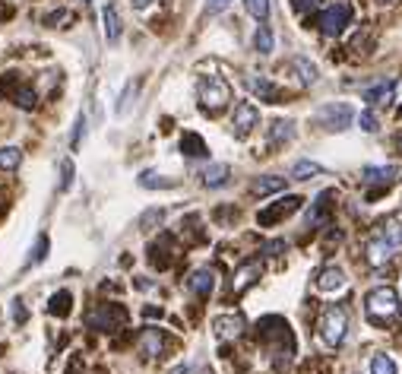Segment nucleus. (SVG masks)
<instances>
[{
	"label": "nucleus",
	"mask_w": 402,
	"mask_h": 374,
	"mask_svg": "<svg viewBox=\"0 0 402 374\" xmlns=\"http://www.w3.org/2000/svg\"><path fill=\"white\" fill-rule=\"evenodd\" d=\"M345 330H349V314H345V308H326L323 317H320V343H323L326 349H336V346H342Z\"/></svg>",
	"instance_id": "nucleus-1"
},
{
	"label": "nucleus",
	"mask_w": 402,
	"mask_h": 374,
	"mask_svg": "<svg viewBox=\"0 0 402 374\" xmlns=\"http://www.w3.org/2000/svg\"><path fill=\"white\" fill-rule=\"evenodd\" d=\"M352 16H355V10H352V4H345V0H336V4H330L323 13H320L317 26L323 35H342L345 29L352 26Z\"/></svg>",
	"instance_id": "nucleus-2"
},
{
	"label": "nucleus",
	"mask_w": 402,
	"mask_h": 374,
	"mask_svg": "<svg viewBox=\"0 0 402 374\" xmlns=\"http://www.w3.org/2000/svg\"><path fill=\"white\" fill-rule=\"evenodd\" d=\"M200 105L206 108V111H222L225 105L231 101V86L225 83L222 77H206V79H200Z\"/></svg>",
	"instance_id": "nucleus-3"
},
{
	"label": "nucleus",
	"mask_w": 402,
	"mask_h": 374,
	"mask_svg": "<svg viewBox=\"0 0 402 374\" xmlns=\"http://www.w3.org/2000/svg\"><path fill=\"white\" fill-rule=\"evenodd\" d=\"M399 311V295L390 285H380V289L367 292V314L371 317H393Z\"/></svg>",
	"instance_id": "nucleus-4"
},
{
	"label": "nucleus",
	"mask_w": 402,
	"mask_h": 374,
	"mask_svg": "<svg viewBox=\"0 0 402 374\" xmlns=\"http://www.w3.org/2000/svg\"><path fill=\"white\" fill-rule=\"evenodd\" d=\"M352 118H355V111H352V105H345V101H336V105H323L317 114V121L326 127V131H345V127L352 124Z\"/></svg>",
	"instance_id": "nucleus-5"
},
{
	"label": "nucleus",
	"mask_w": 402,
	"mask_h": 374,
	"mask_svg": "<svg viewBox=\"0 0 402 374\" xmlns=\"http://www.w3.org/2000/svg\"><path fill=\"white\" fill-rule=\"evenodd\" d=\"M257 124H260V111H257V105L254 101H241V105L235 108V118H231L235 137H247Z\"/></svg>",
	"instance_id": "nucleus-6"
},
{
	"label": "nucleus",
	"mask_w": 402,
	"mask_h": 374,
	"mask_svg": "<svg viewBox=\"0 0 402 374\" xmlns=\"http://www.w3.org/2000/svg\"><path fill=\"white\" fill-rule=\"evenodd\" d=\"M301 197H285V200H279L276 207H269V209H260V213H257V222H260V226H276V222H282L285 216H291L295 213L298 207H301Z\"/></svg>",
	"instance_id": "nucleus-7"
},
{
	"label": "nucleus",
	"mask_w": 402,
	"mask_h": 374,
	"mask_svg": "<svg viewBox=\"0 0 402 374\" xmlns=\"http://www.w3.org/2000/svg\"><path fill=\"white\" fill-rule=\"evenodd\" d=\"M127 321V314L118 308V304H101V311H95V314H89V327L95 330H118L121 324Z\"/></svg>",
	"instance_id": "nucleus-8"
},
{
	"label": "nucleus",
	"mask_w": 402,
	"mask_h": 374,
	"mask_svg": "<svg viewBox=\"0 0 402 374\" xmlns=\"http://www.w3.org/2000/svg\"><path fill=\"white\" fill-rule=\"evenodd\" d=\"M263 276V263L260 260H247V263H241L238 267V273H235V280H231V292L235 295H241L244 289H250L257 280Z\"/></svg>",
	"instance_id": "nucleus-9"
},
{
	"label": "nucleus",
	"mask_w": 402,
	"mask_h": 374,
	"mask_svg": "<svg viewBox=\"0 0 402 374\" xmlns=\"http://www.w3.org/2000/svg\"><path fill=\"white\" fill-rule=\"evenodd\" d=\"M168 349V336L162 333L159 327H146L140 333V352L146 358H155V356H162V352Z\"/></svg>",
	"instance_id": "nucleus-10"
},
{
	"label": "nucleus",
	"mask_w": 402,
	"mask_h": 374,
	"mask_svg": "<svg viewBox=\"0 0 402 374\" xmlns=\"http://www.w3.org/2000/svg\"><path fill=\"white\" fill-rule=\"evenodd\" d=\"M190 292H194L196 298H209L213 295V289H216V270L213 267H200V270H194V276H190Z\"/></svg>",
	"instance_id": "nucleus-11"
},
{
	"label": "nucleus",
	"mask_w": 402,
	"mask_h": 374,
	"mask_svg": "<svg viewBox=\"0 0 402 374\" xmlns=\"http://www.w3.org/2000/svg\"><path fill=\"white\" fill-rule=\"evenodd\" d=\"M345 285H349V280H345V270H339V267H326L323 273L317 276V289L323 292V295H336Z\"/></svg>",
	"instance_id": "nucleus-12"
},
{
	"label": "nucleus",
	"mask_w": 402,
	"mask_h": 374,
	"mask_svg": "<svg viewBox=\"0 0 402 374\" xmlns=\"http://www.w3.org/2000/svg\"><path fill=\"white\" fill-rule=\"evenodd\" d=\"M213 330L219 339H235V336H241V330H244V317L241 314H219V317H213Z\"/></svg>",
	"instance_id": "nucleus-13"
},
{
	"label": "nucleus",
	"mask_w": 402,
	"mask_h": 374,
	"mask_svg": "<svg viewBox=\"0 0 402 374\" xmlns=\"http://www.w3.org/2000/svg\"><path fill=\"white\" fill-rule=\"evenodd\" d=\"M361 175H364L367 185H390L393 178H399V168L396 165H377V168L367 165Z\"/></svg>",
	"instance_id": "nucleus-14"
},
{
	"label": "nucleus",
	"mask_w": 402,
	"mask_h": 374,
	"mask_svg": "<svg viewBox=\"0 0 402 374\" xmlns=\"http://www.w3.org/2000/svg\"><path fill=\"white\" fill-rule=\"evenodd\" d=\"M393 251H396V248H390V244L377 235L374 241H367V260H371L374 267H384V263L393 257Z\"/></svg>",
	"instance_id": "nucleus-15"
},
{
	"label": "nucleus",
	"mask_w": 402,
	"mask_h": 374,
	"mask_svg": "<svg viewBox=\"0 0 402 374\" xmlns=\"http://www.w3.org/2000/svg\"><path fill=\"white\" fill-rule=\"evenodd\" d=\"M380 238H384L390 248H396V251L402 248V219L399 216H390V219L380 226Z\"/></svg>",
	"instance_id": "nucleus-16"
},
{
	"label": "nucleus",
	"mask_w": 402,
	"mask_h": 374,
	"mask_svg": "<svg viewBox=\"0 0 402 374\" xmlns=\"http://www.w3.org/2000/svg\"><path fill=\"white\" fill-rule=\"evenodd\" d=\"M393 89H396V83H393V79H384V83L364 89V101H371V105H386V101L393 99Z\"/></svg>",
	"instance_id": "nucleus-17"
},
{
	"label": "nucleus",
	"mask_w": 402,
	"mask_h": 374,
	"mask_svg": "<svg viewBox=\"0 0 402 374\" xmlns=\"http://www.w3.org/2000/svg\"><path fill=\"white\" fill-rule=\"evenodd\" d=\"M101 23H105V38L108 42H118L121 38V16H118V10H114L111 4L101 10Z\"/></svg>",
	"instance_id": "nucleus-18"
},
{
	"label": "nucleus",
	"mask_w": 402,
	"mask_h": 374,
	"mask_svg": "<svg viewBox=\"0 0 402 374\" xmlns=\"http://www.w3.org/2000/svg\"><path fill=\"white\" fill-rule=\"evenodd\" d=\"M228 165H222V162H216V165H209L206 172H203V185L206 187H222L225 181H228Z\"/></svg>",
	"instance_id": "nucleus-19"
},
{
	"label": "nucleus",
	"mask_w": 402,
	"mask_h": 374,
	"mask_svg": "<svg viewBox=\"0 0 402 374\" xmlns=\"http://www.w3.org/2000/svg\"><path fill=\"white\" fill-rule=\"evenodd\" d=\"M181 153L190 155V159H200V155H206V143L196 137V133H184L181 137Z\"/></svg>",
	"instance_id": "nucleus-20"
},
{
	"label": "nucleus",
	"mask_w": 402,
	"mask_h": 374,
	"mask_svg": "<svg viewBox=\"0 0 402 374\" xmlns=\"http://www.w3.org/2000/svg\"><path fill=\"white\" fill-rule=\"evenodd\" d=\"M23 162V149L19 146H0V168L4 172H16Z\"/></svg>",
	"instance_id": "nucleus-21"
},
{
	"label": "nucleus",
	"mask_w": 402,
	"mask_h": 374,
	"mask_svg": "<svg viewBox=\"0 0 402 374\" xmlns=\"http://www.w3.org/2000/svg\"><path fill=\"white\" fill-rule=\"evenodd\" d=\"M279 190H285V178H276V175H267V178L254 181V194H257V197L279 194Z\"/></svg>",
	"instance_id": "nucleus-22"
},
{
	"label": "nucleus",
	"mask_w": 402,
	"mask_h": 374,
	"mask_svg": "<svg viewBox=\"0 0 402 374\" xmlns=\"http://www.w3.org/2000/svg\"><path fill=\"white\" fill-rule=\"evenodd\" d=\"M371 374H399V368L386 352H377V356H371Z\"/></svg>",
	"instance_id": "nucleus-23"
},
{
	"label": "nucleus",
	"mask_w": 402,
	"mask_h": 374,
	"mask_svg": "<svg viewBox=\"0 0 402 374\" xmlns=\"http://www.w3.org/2000/svg\"><path fill=\"white\" fill-rule=\"evenodd\" d=\"M247 86H250V89H254L257 95H260V99H267V101H272V99L279 95L276 86H272L269 79H263V77H247Z\"/></svg>",
	"instance_id": "nucleus-24"
},
{
	"label": "nucleus",
	"mask_w": 402,
	"mask_h": 374,
	"mask_svg": "<svg viewBox=\"0 0 402 374\" xmlns=\"http://www.w3.org/2000/svg\"><path fill=\"white\" fill-rule=\"evenodd\" d=\"M320 172H323V165H317V162H311V159H301V162H295V168H291V178L308 181V178H313V175H320Z\"/></svg>",
	"instance_id": "nucleus-25"
},
{
	"label": "nucleus",
	"mask_w": 402,
	"mask_h": 374,
	"mask_svg": "<svg viewBox=\"0 0 402 374\" xmlns=\"http://www.w3.org/2000/svg\"><path fill=\"white\" fill-rule=\"evenodd\" d=\"M291 137H295V124H291V121H276V124H272V131H269L272 143H289Z\"/></svg>",
	"instance_id": "nucleus-26"
},
{
	"label": "nucleus",
	"mask_w": 402,
	"mask_h": 374,
	"mask_svg": "<svg viewBox=\"0 0 402 374\" xmlns=\"http://www.w3.org/2000/svg\"><path fill=\"white\" fill-rule=\"evenodd\" d=\"M70 302H73L70 292H57V295L51 298V304H48V311L57 314V317H67V314H70Z\"/></svg>",
	"instance_id": "nucleus-27"
},
{
	"label": "nucleus",
	"mask_w": 402,
	"mask_h": 374,
	"mask_svg": "<svg viewBox=\"0 0 402 374\" xmlns=\"http://www.w3.org/2000/svg\"><path fill=\"white\" fill-rule=\"evenodd\" d=\"M272 45H276L272 32L267 29V26H260V29H257V35H254V48H257L260 54H272Z\"/></svg>",
	"instance_id": "nucleus-28"
},
{
	"label": "nucleus",
	"mask_w": 402,
	"mask_h": 374,
	"mask_svg": "<svg viewBox=\"0 0 402 374\" xmlns=\"http://www.w3.org/2000/svg\"><path fill=\"white\" fill-rule=\"evenodd\" d=\"M244 6H247V13L254 19H260V23L269 16V0H244Z\"/></svg>",
	"instance_id": "nucleus-29"
},
{
	"label": "nucleus",
	"mask_w": 402,
	"mask_h": 374,
	"mask_svg": "<svg viewBox=\"0 0 402 374\" xmlns=\"http://www.w3.org/2000/svg\"><path fill=\"white\" fill-rule=\"evenodd\" d=\"M140 187H174V181L162 178V175H155V172H143L140 175Z\"/></svg>",
	"instance_id": "nucleus-30"
},
{
	"label": "nucleus",
	"mask_w": 402,
	"mask_h": 374,
	"mask_svg": "<svg viewBox=\"0 0 402 374\" xmlns=\"http://www.w3.org/2000/svg\"><path fill=\"white\" fill-rule=\"evenodd\" d=\"M291 64H295L298 67V70H301V79H304V83H317V67H313L311 64V60H304V57H295V60H291Z\"/></svg>",
	"instance_id": "nucleus-31"
},
{
	"label": "nucleus",
	"mask_w": 402,
	"mask_h": 374,
	"mask_svg": "<svg viewBox=\"0 0 402 374\" xmlns=\"http://www.w3.org/2000/svg\"><path fill=\"white\" fill-rule=\"evenodd\" d=\"M45 254H48V235H38V241H35V254L26 257V267H32V263H42V260H45Z\"/></svg>",
	"instance_id": "nucleus-32"
},
{
	"label": "nucleus",
	"mask_w": 402,
	"mask_h": 374,
	"mask_svg": "<svg viewBox=\"0 0 402 374\" xmlns=\"http://www.w3.org/2000/svg\"><path fill=\"white\" fill-rule=\"evenodd\" d=\"M358 124H361V131H364V133H374V131H377V114H374V111H361Z\"/></svg>",
	"instance_id": "nucleus-33"
},
{
	"label": "nucleus",
	"mask_w": 402,
	"mask_h": 374,
	"mask_svg": "<svg viewBox=\"0 0 402 374\" xmlns=\"http://www.w3.org/2000/svg\"><path fill=\"white\" fill-rule=\"evenodd\" d=\"M73 185V162L70 159H64V162H60V187H70Z\"/></svg>",
	"instance_id": "nucleus-34"
},
{
	"label": "nucleus",
	"mask_w": 402,
	"mask_h": 374,
	"mask_svg": "<svg viewBox=\"0 0 402 374\" xmlns=\"http://www.w3.org/2000/svg\"><path fill=\"white\" fill-rule=\"evenodd\" d=\"M67 19H70V13H67V10H54V13H48V16H45V26L57 29V26H60V23H67Z\"/></svg>",
	"instance_id": "nucleus-35"
},
{
	"label": "nucleus",
	"mask_w": 402,
	"mask_h": 374,
	"mask_svg": "<svg viewBox=\"0 0 402 374\" xmlns=\"http://www.w3.org/2000/svg\"><path fill=\"white\" fill-rule=\"evenodd\" d=\"M16 101L23 108H32V105H35V92H32V89H19L16 92Z\"/></svg>",
	"instance_id": "nucleus-36"
},
{
	"label": "nucleus",
	"mask_w": 402,
	"mask_h": 374,
	"mask_svg": "<svg viewBox=\"0 0 402 374\" xmlns=\"http://www.w3.org/2000/svg\"><path fill=\"white\" fill-rule=\"evenodd\" d=\"M228 6H231V0H206L209 13H222V10H228Z\"/></svg>",
	"instance_id": "nucleus-37"
},
{
	"label": "nucleus",
	"mask_w": 402,
	"mask_h": 374,
	"mask_svg": "<svg viewBox=\"0 0 402 374\" xmlns=\"http://www.w3.org/2000/svg\"><path fill=\"white\" fill-rule=\"evenodd\" d=\"M86 133V118L79 114V121H77V133H73V146H79V137Z\"/></svg>",
	"instance_id": "nucleus-38"
},
{
	"label": "nucleus",
	"mask_w": 402,
	"mask_h": 374,
	"mask_svg": "<svg viewBox=\"0 0 402 374\" xmlns=\"http://www.w3.org/2000/svg\"><path fill=\"white\" fill-rule=\"evenodd\" d=\"M13 314H16V321H23V317H26V311H23V302H19V298H16V302H13Z\"/></svg>",
	"instance_id": "nucleus-39"
},
{
	"label": "nucleus",
	"mask_w": 402,
	"mask_h": 374,
	"mask_svg": "<svg viewBox=\"0 0 402 374\" xmlns=\"http://www.w3.org/2000/svg\"><path fill=\"white\" fill-rule=\"evenodd\" d=\"M130 4L136 6V10H146V6H149V4H152V0H130Z\"/></svg>",
	"instance_id": "nucleus-40"
},
{
	"label": "nucleus",
	"mask_w": 402,
	"mask_h": 374,
	"mask_svg": "<svg viewBox=\"0 0 402 374\" xmlns=\"http://www.w3.org/2000/svg\"><path fill=\"white\" fill-rule=\"evenodd\" d=\"M399 153H402V137H399Z\"/></svg>",
	"instance_id": "nucleus-41"
}]
</instances>
